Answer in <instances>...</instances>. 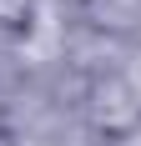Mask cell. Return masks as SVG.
I'll return each instance as SVG.
<instances>
[{"instance_id": "obj_3", "label": "cell", "mask_w": 141, "mask_h": 146, "mask_svg": "<svg viewBox=\"0 0 141 146\" xmlns=\"http://www.w3.org/2000/svg\"><path fill=\"white\" fill-rule=\"evenodd\" d=\"M121 76H126V81H131V91L141 96V56H136V66H131V71H121Z\"/></svg>"}, {"instance_id": "obj_2", "label": "cell", "mask_w": 141, "mask_h": 146, "mask_svg": "<svg viewBox=\"0 0 141 146\" xmlns=\"http://www.w3.org/2000/svg\"><path fill=\"white\" fill-rule=\"evenodd\" d=\"M35 0H0V35H30L35 30Z\"/></svg>"}, {"instance_id": "obj_4", "label": "cell", "mask_w": 141, "mask_h": 146, "mask_svg": "<svg viewBox=\"0 0 141 146\" xmlns=\"http://www.w3.org/2000/svg\"><path fill=\"white\" fill-rule=\"evenodd\" d=\"M0 146H20V141H15V131H5V126H0Z\"/></svg>"}, {"instance_id": "obj_1", "label": "cell", "mask_w": 141, "mask_h": 146, "mask_svg": "<svg viewBox=\"0 0 141 146\" xmlns=\"http://www.w3.org/2000/svg\"><path fill=\"white\" fill-rule=\"evenodd\" d=\"M86 126L101 136V141H126V136L141 131V96L131 91V81L121 71H106L86 86Z\"/></svg>"}]
</instances>
